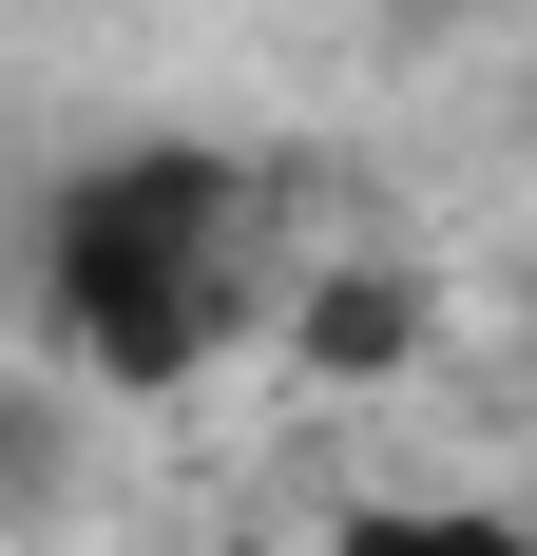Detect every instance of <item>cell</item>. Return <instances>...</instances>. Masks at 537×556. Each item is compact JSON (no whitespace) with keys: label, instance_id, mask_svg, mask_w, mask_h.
I'll return each instance as SVG.
<instances>
[{"label":"cell","instance_id":"obj_1","mask_svg":"<svg viewBox=\"0 0 537 556\" xmlns=\"http://www.w3.org/2000/svg\"><path fill=\"white\" fill-rule=\"evenodd\" d=\"M250 288H268V212H250V173L192 154V135L97 154L58 192V230H39V307H58V345L97 384H192L250 327Z\"/></svg>","mask_w":537,"mask_h":556},{"label":"cell","instance_id":"obj_2","mask_svg":"<svg viewBox=\"0 0 537 556\" xmlns=\"http://www.w3.org/2000/svg\"><path fill=\"white\" fill-rule=\"evenodd\" d=\"M326 556H537V518H499V500H346Z\"/></svg>","mask_w":537,"mask_h":556},{"label":"cell","instance_id":"obj_3","mask_svg":"<svg viewBox=\"0 0 537 556\" xmlns=\"http://www.w3.org/2000/svg\"><path fill=\"white\" fill-rule=\"evenodd\" d=\"M58 460H77V422H58V384H39V365H0V538H20V518L58 500Z\"/></svg>","mask_w":537,"mask_h":556},{"label":"cell","instance_id":"obj_4","mask_svg":"<svg viewBox=\"0 0 537 556\" xmlns=\"http://www.w3.org/2000/svg\"><path fill=\"white\" fill-rule=\"evenodd\" d=\"M384 345H403V288H326V307H308V365H384Z\"/></svg>","mask_w":537,"mask_h":556}]
</instances>
